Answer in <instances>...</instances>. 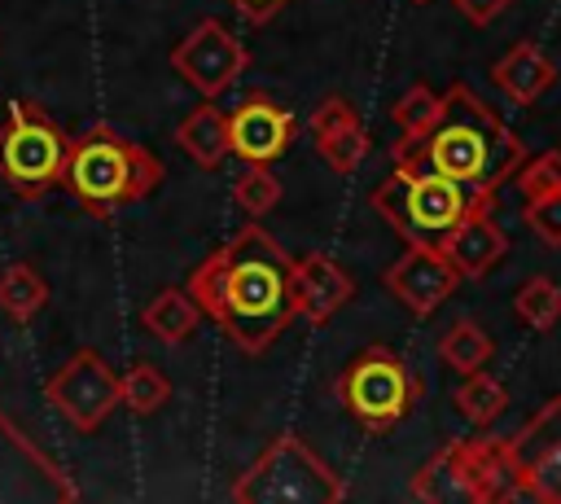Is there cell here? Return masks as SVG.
<instances>
[{"label":"cell","mask_w":561,"mask_h":504,"mask_svg":"<svg viewBox=\"0 0 561 504\" xmlns=\"http://www.w3.org/2000/svg\"><path fill=\"white\" fill-rule=\"evenodd\" d=\"M202 316L215 320L228 342L245 355H263L298 316L294 302V259L259 224L241 228L215 245L184 280Z\"/></svg>","instance_id":"1"},{"label":"cell","mask_w":561,"mask_h":504,"mask_svg":"<svg viewBox=\"0 0 561 504\" xmlns=\"http://www.w3.org/2000/svg\"><path fill=\"white\" fill-rule=\"evenodd\" d=\"M394 158H412L430 171H443V175L495 197V188L522 167L526 145L473 88L451 83L443 92V114H438L434 131L412 149H399Z\"/></svg>","instance_id":"2"},{"label":"cell","mask_w":561,"mask_h":504,"mask_svg":"<svg viewBox=\"0 0 561 504\" xmlns=\"http://www.w3.org/2000/svg\"><path fill=\"white\" fill-rule=\"evenodd\" d=\"M162 162L127 140L118 127L110 123H92L83 127L79 136H70V149H66V175L61 184L79 197V206L96 219H110L118 215L123 206L131 202H145L158 184H162Z\"/></svg>","instance_id":"3"},{"label":"cell","mask_w":561,"mask_h":504,"mask_svg":"<svg viewBox=\"0 0 561 504\" xmlns=\"http://www.w3.org/2000/svg\"><path fill=\"white\" fill-rule=\"evenodd\" d=\"M478 206H495V197L443 175V171H430L412 158H394V171L373 188V210L412 245H434L451 224H460L469 210Z\"/></svg>","instance_id":"4"},{"label":"cell","mask_w":561,"mask_h":504,"mask_svg":"<svg viewBox=\"0 0 561 504\" xmlns=\"http://www.w3.org/2000/svg\"><path fill=\"white\" fill-rule=\"evenodd\" d=\"M412 495L425 504H500L517 500L508 460H504V438L478 434V438H456L443 451H434L416 473H412Z\"/></svg>","instance_id":"5"},{"label":"cell","mask_w":561,"mask_h":504,"mask_svg":"<svg viewBox=\"0 0 561 504\" xmlns=\"http://www.w3.org/2000/svg\"><path fill=\"white\" fill-rule=\"evenodd\" d=\"M66 149L70 136L39 101H9L0 123V180L22 202H39L61 184Z\"/></svg>","instance_id":"6"},{"label":"cell","mask_w":561,"mask_h":504,"mask_svg":"<svg viewBox=\"0 0 561 504\" xmlns=\"http://www.w3.org/2000/svg\"><path fill=\"white\" fill-rule=\"evenodd\" d=\"M337 403L359 421V429L368 434H390L425 394V381L416 377V368L394 355L390 346H368L359 351L333 381Z\"/></svg>","instance_id":"7"},{"label":"cell","mask_w":561,"mask_h":504,"mask_svg":"<svg viewBox=\"0 0 561 504\" xmlns=\"http://www.w3.org/2000/svg\"><path fill=\"white\" fill-rule=\"evenodd\" d=\"M342 495V478L294 434L272 438L259 460L232 482L237 504H337Z\"/></svg>","instance_id":"8"},{"label":"cell","mask_w":561,"mask_h":504,"mask_svg":"<svg viewBox=\"0 0 561 504\" xmlns=\"http://www.w3.org/2000/svg\"><path fill=\"white\" fill-rule=\"evenodd\" d=\"M504 460L517 500L561 504V394L548 399L513 438H504Z\"/></svg>","instance_id":"9"},{"label":"cell","mask_w":561,"mask_h":504,"mask_svg":"<svg viewBox=\"0 0 561 504\" xmlns=\"http://www.w3.org/2000/svg\"><path fill=\"white\" fill-rule=\"evenodd\" d=\"M48 403L83 434L101 429L105 416L118 408V373L96 346H79L44 386Z\"/></svg>","instance_id":"10"},{"label":"cell","mask_w":561,"mask_h":504,"mask_svg":"<svg viewBox=\"0 0 561 504\" xmlns=\"http://www.w3.org/2000/svg\"><path fill=\"white\" fill-rule=\"evenodd\" d=\"M250 66V53H245V44L224 26V22H215V18H206V22H197L175 48H171V70L193 88V92H202V96H219V92H228L237 79H241V70Z\"/></svg>","instance_id":"11"},{"label":"cell","mask_w":561,"mask_h":504,"mask_svg":"<svg viewBox=\"0 0 561 504\" xmlns=\"http://www.w3.org/2000/svg\"><path fill=\"white\" fill-rule=\"evenodd\" d=\"M381 280H386V294H390L408 316L430 320V316L456 294L460 272L443 259L438 245H421V241H412V245L386 267Z\"/></svg>","instance_id":"12"},{"label":"cell","mask_w":561,"mask_h":504,"mask_svg":"<svg viewBox=\"0 0 561 504\" xmlns=\"http://www.w3.org/2000/svg\"><path fill=\"white\" fill-rule=\"evenodd\" d=\"M298 136V118L272 101L267 92H250L232 114H228V145L232 158L245 167H272Z\"/></svg>","instance_id":"13"},{"label":"cell","mask_w":561,"mask_h":504,"mask_svg":"<svg viewBox=\"0 0 561 504\" xmlns=\"http://www.w3.org/2000/svg\"><path fill=\"white\" fill-rule=\"evenodd\" d=\"M307 131H311V145L316 153L324 158V167L333 175H355L368 158V127L359 118V110L346 101V96H324L311 114H307Z\"/></svg>","instance_id":"14"},{"label":"cell","mask_w":561,"mask_h":504,"mask_svg":"<svg viewBox=\"0 0 561 504\" xmlns=\"http://www.w3.org/2000/svg\"><path fill=\"white\" fill-rule=\"evenodd\" d=\"M434 245H438L443 259L460 272V280H482V276L508 254V232L495 224L491 206H478V210H469L460 224H451Z\"/></svg>","instance_id":"15"},{"label":"cell","mask_w":561,"mask_h":504,"mask_svg":"<svg viewBox=\"0 0 561 504\" xmlns=\"http://www.w3.org/2000/svg\"><path fill=\"white\" fill-rule=\"evenodd\" d=\"M351 298H355L351 272L342 263H333L324 250L294 259V302L307 324H329Z\"/></svg>","instance_id":"16"},{"label":"cell","mask_w":561,"mask_h":504,"mask_svg":"<svg viewBox=\"0 0 561 504\" xmlns=\"http://www.w3.org/2000/svg\"><path fill=\"white\" fill-rule=\"evenodd\" d=\"M491 83H495L513 105H535V101L557 83V66H552V57H548L535 39H517V44L491 66Z\"/></svg>","instance_id":"17"},{"label":"cell","mask_w":561,"mask_h":504,"mask_svg":"<svg viewBox=\"0 0 561 504\" xmlns=\"http://www.w3.org/2000/svg\"><path fill=\"white\" fill-rule=\"evenodd\" d=\"M175 145H180L202 171H219V167L232 158V145H228V114L206 96L197 110H188V114L175 123Z\"/></svg>","instance_id":"18"},{"label":"cell","mask_w":561,"mask_h":504,"mask_svg":"<svg viewBox=\"0 0 561 504\" xmlns=\"http://www.w3.org/2000/svg\"><path fill=\"white\" fill-rule=\"evenodd\" d=\"M140 324H145L149 337H158V342H167V346H180V342H188V337L197 333L202 307H197V298H193L184 285H167V289H158V294L145 302Z\"/></svg>","instance_id":"19"},{"label":"cell","mask_w":561,"mask_h":504,"mask_svg":"<svg viewBox=\"0 0 561 504\" xmlns=\"http://www.w3.org/2000/svg\"><path fill=\"white\" fill-rule=\"evenodd\" d=\"M438 114H443V96H438L430 83H412V88H408V92L394 101V110H390V118H394V127H399L394 153H399V149L421 145V140L434 131Z\"/></svg>","instance_id":"20"},{"label":"cell","mask_w":561,"mask_h":504,"mask_svg":"<svg viewBox=\"0 0 561 504\" xmlns=\"http://www.w3.org/2000/svg\"><path fill=\"white\" fill-rule=\"evenodd\" d=\"M491 355H495V342L478 320H451L438 337V359L460 377L473 373V368H486Z\"/></svg>","instance_id":"21"},{"label":"cell","mask_w":561,"mask_h":504,"mask_svg":"<svg viewBox=\"0 0 561 504\" xmlns=\"http://www.w3.org/2000/svg\"><path fill=\"white\" fill-rule=\"evenodd\" d=\"M48 302V285L31 263H9L0 272V311L13 324H31Z\"/></svg>","instance_id":"22"},{"label":"cell","mask_w":561,"mask_h":504,"mask_svg":"<svg viewBox=\"0 0 561 504\" xmlns=\"http://www.w3.org/2000/svg\"><path fill=\"white\" fill-rule=\"evenodd\" d=\"M171 403V381L158 364L149 359H136L123 377H118V408L136 412V416H153Z\"/></svg>","instance_id":"23"},{"label":"cell","mask_w":561,"mask_h":504,"mask_svg":"<svg viewBox=\"0 0 561 504\" xmlns=\"http://www.w3.org/2000/svg\"><path fill=\"white\" fill-rule=\"evenodd\" d=\"M451 403H456V412H460L473 429H486V425L508 408V390H504L486 368H473V373H465V381L456 386Z\"/></svg>","instance_id":"24"},{"label":"cell","mask_w":561,"mask_h":504,"mask_svg":"<svg viewBox=\"0 0 561 504\" xmlns=\"http://www.w3.org/2000/svg\"><path fill=\"white\" fill-rule=\"evenodd\" d=\"M513 311L526 329L535 333H548L557 320H561V285L552 276H530L522 280V289L513 294Z\"/></svg>","instance_id":"25"},{"label":"cell","mask_w":561,"mask_h":504,"mask_svg":"<svg viewBox=\"0 0 561 504\" xmlns=\"http://www.w3.org/2000/svg\"><path fill=\"white\" fill-rule=\"evenodd\" d=\"M232 202H237L250 219H263V215H272L276 202H280V180H276L267 167H245V171L237 175V184H232Z\"/></svg>","instance_id":"26"},{"label":"cell","mask_w":561,"mask_h":504,"mask_svg":"<svg viewBox=\"0 0 561 504\" xmlns=\"http://www.w3.org/2000/svg\"><path fill=\"white\" fill-rule=\"evenodd\" d=\"M522 219H526V228H530L548 250H561V188H557V193H535V197H526Z\"/></svg>","instance_id":"27"},{"label":"cell","mask_w":561,"mask_h":504,"mask_svg":"<svg viewBox=\"0 0 561 504\" xmlns=\"http://www.w3.org/2000/svg\"><path fill=\"white\" fill-rule=\"evenodd\" d=\"M513 175H517V188H522L526 197H535V193H557V188H561V149H543V153H535V158L526 153Z\"/></svg>","instance_id":"28"},{"label":"cell","mask_w":561,"mask_h":504,"mask_svg":"<svg viewBox=\"0 0 561 504\" xmlns=\"http://www.w3.org/2000/svg\"><path fill=\"white\" fill-rule=\"evenodd\" d=\"M456 9H460V18L465 22H473V26H491L504 9H508V0H451Z\"/></svg>","instance_id":"29"},{"label":"cell","mask_w":561,"mask_h":504,"mask_svg":"<svg viewBox=\"0 0 561 504\" xmlns=\"http://www.w3.org/2000/svg\"><path fill=\"white\" fill-rule=\"evenodd\" d=\"M228 4H232V9H237L245 22H254V26H267V22H272V18H276V13L289 4V0H228Z\"/></svg>","instance_id":"30"},{"label":"cell","mask_w":561,"mask_h":504,"mask_svg":"<svg viewBox=\"0 0 561 504\" xmlns=\"http://www.w3.org/2000/svg\"><path fill=\"white\" fill-rule=\"evenodd\" d=\"M408 4H430V0H408Z\"/></svg>","instance_id":"31"}]
</instances>
